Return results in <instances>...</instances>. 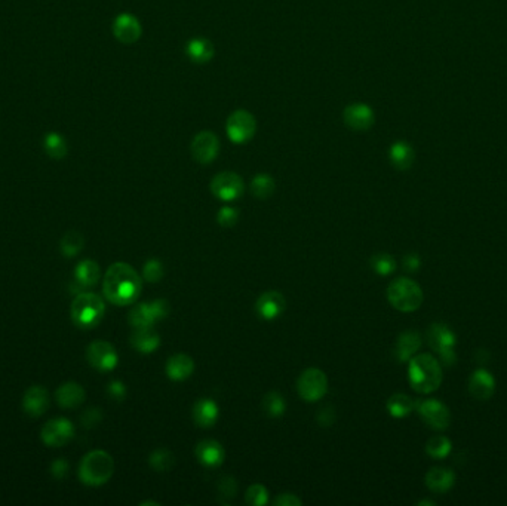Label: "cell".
Instances as JSON below:
<instances>
[{
  "label": "cell",
  "mask_w": 507,
  "mask_h": 506,
  "mask_svg": "<svg viewBox=\"0 0 507 506\" xmlns=\"http://www.w3.org/2000/svg\"><path fill=\"white\" fill-rule=\"evenodd\" d=\"M114 470L113 457L104 450L88 453L79 466V478L86 486L100 487L111 478Z\"/></svg>",
  "instance_id": "cell-3"
},
{
  "label": "cell",
  "mask_w": 507,
  "mask_h": 506,
  "mask_svg": "<svg viewBox=\"0 0 507 506\" xmlns=\"http://www.w3.org/2000/svg\"><path fill=\"white\" fill-rule=\"evenodd\" d=\"M408 362V378L416 392L430 394L441 386L442 368L435 356L429 353L414 355Z\"/></svg>",
  "instance_id": "cell-2"
},
{
  "label": "cell",
  "mask_w": 507,
  "mask_h": 506,
  "mask_svg": "<svg viewBox=\"0 0 507 506\" xmlns=\"http://www.w3.org/2000/svg\"><path fill=\"white\" fill-rule=\"evenodd\" d=\"M239 213L232 206H223V208L217 214V222L223 227H233L237 223Z\"/></svg>",
  "instance_id": "cell-41"
},
{
  "label": "cell",
  "mask_w": 507,
  "mask_h": 506,
  "mask_svg": "<svg viewBox=\"0 0 507 506\" xmlns=\"http://www.w3.org/2000/svg\"><path fill=\"white\" fill-rule=\"evenodd\" d=\"M106 314L102 298L94 293H80L72 303V319L79 328L97 327Z\"/></svg>",
  "instance_id": "cell-4"
},
{
  "label": "cell",
  "mask_w": 507,
  "mask_h": 506,
  "mask_svg": "<svg viewBox=\"0 0 507 506\" xmlns=\"http://www.w3.org/2000/svg\"><path fill=\"white\" fill-rule=\"evenodd\" d=\"M424 481H426V486L429 487L430 491L444 494L448 490L453 489L454 482H455V475L453 470H449V469L433 468L429 470L428 474H426Z\"/></svg>",
  "instance_id": "cell-24"
},
{
  "label": "cell",
  "mask_w": 507,
  "mask_h": 506,
  "mask_svg": "<svg viewBox=\"0 0 507 506\" xmlns=\"http://www.w3.org/2000/svg\"><path fill=\"white\" fill-rule=\"evenodd\" d=\"M186 54L193 63L206 64L214 59L215 49H214V45L211 40L205 39V38H196L187 43Z\"/></svg>",
  "instance_id": "cell-27"
},
{
  "label": "cell",
  "mask_w": 507,
  "mask_h": 506,
  "mask_svg": "<svg viewBox=\"0 0 507 506\" xmlns=\"http://www.w3.org/2000/svg\"><path fill=\"white\" fill-rule=\"evenodd\" d=\"M298 395L307 402H316L327 394L328 378L319 368H307L297 382Z\"/></svg>",
  "instance_id": "cell-8"
},
{
  "label": "cell",
  "mask_w": 507,
  "mask_h": 506,
  "mask_svg": "<svg viewBox=\"0 0 507 506\" xmlns=\"http://www.w3.org/2000/svg\"><path fill=\"white\" fill-rule=\"evenodd\" d=\"M274 187L276 183L269 174H258L251 181V192L258 199L270 198L274 192Z\"/></svg>",
  "instance_id": "cell-33"
},
{
  "label": "cell",
  "mask_w": 507,
  "mask_h": 506,
  "mask_svg": "<svg viewBox=\"0 0 507 506\" xmlns=\"http://www.w3.org/2000/svg\"><path fill=\"white\" fill-rule=\"evenodd\" d=\"M244 180L236 172H220L211 181V192L215 198L224 202L236 201L244 194Z\"/></svg>",
  "instance_id": "cell-11"
},
{
  "label": "cell",
  "mask_w": 507,
  "mask_h": 506,
  "mask_svg": "<svg viewBox=\"0 0 507 506\" xmlns=\"http://www.w3.org/2000/svg\"><path fill=\"white\" fill-rule=\"evenodd\" d=\"M171 312V306L165 298H157L150 303H140L131 309L128 315L134 328H152L157 321H162Z\"/></svg>",
  "instance_id": "cell-7"
},
{
  "label": "cell",
  "mask_w": 507,
  "mask_h": 506,
  "mask_svg": "<svg viewBox=\"0 0 507 506\" xmlns=\"http://www.w3.org/2000/svg\"><path fill=\"white\" fill-rule=\"evenodd\" d=\"M286 307V300L279 291H266L263 293L256 303V310L260 318L266 321H273L279 318Z\"/></svg>",
  "instance_id": "cell-16"
},
{
  "label": "cell",
  "mask_w": 507,
  "mask_h": 506,
  "mask_svg": "<svg viewBox=\"0 0 507 506\" xmlns=\"http://www.w3.org/2000/svg\"><path fill=\"white\" fill-rule=\"evenodd\" d=\"M88 362L98 371H111L119 362V356L111 343L104 340L92 342L86 349Z\"/></svg>",
  "instance_id": "cell-12"
},
{
  "label": "cell",
  "mask_w": 507,
  "mask_h": 506,
  "mask_svg": "<svg viewBox=\"0 0 507 506\" xmlns=\"http://www.w3.org/2000/svg\"><path fill=\"white\" fill-rule=\"evenodd\" d=\"M141 24L131 14H120L113 22V34L119 42L131 45L141 38Z\"/></svg>",
  "instance_id": "cell-17"
},
{
  "label": "cell",
  "mask_w": 507,
  "mask_h": 506,
  "mask_svg": "<svg viewBox=\"0 0 507 506\" xmlns=\"http://www.w3.org/2000/svg\"><path fill=\"white\" fill-rule=\"evenodd\" d=\"M107 392L111 398H114L116 401H122L126 397V386L119 381H114L109 385Z\"/></svg>",
  "instance_id": "cell-44"
},
{
  "label": "cell",
  "mask_w": 507,
  "mask_h": 506,
  "mask_svg": "<svg viewBox=\"0 0 507 506\" xmlns=\"http://www.w3.org/2000/svg\"><path fill=\"white\" fill-rule=\"evenodd\" d=\"M85 239L76 230L67 232L61 239V251L65 257H75L84 250Z\"/></svg>",
  "instance_id": "cell-35"
},
{
  "label": "cell",
  "mask_w": 507,
  "mask_h": 506,
  "mask_svg": "<svg viewBox=\"0 0 507 506\" xmlns=\"http://www.w3.org/2000/svg\"><path fill=\"white\" fill-rule=\"evenodd\" d=\"M100 266L94 260L80 261L75 270V278L82 286H94L100 281Z\"/></svg>",
  "instance_id": "cell-29"
},
{
  "label": "cell",
  "mask_w": 507,
  "mask_h": 506,
  "mask_svg": "<svg viewBox=\"0 0 507 506\" xmlns=\"http://www.w3.org/2000/svg\"><path fill=\"white\" fill-rule=\"evenodd\" d=\"M245 500L251 506H263L269 502V490L263 484H252L245 493Z\"/></svg>",
  "instance_id": "cell-38"
},
{
  "label": "cell",
  "mask_w": 507,
  "mask_h": 506,
  "mask_svg": "<svg viewBox=\"0 0 507 506\" xmlns=\"http://www.w3.org/2000/svg\"><path fill=\"white\" fill-rule=\"evenodd\" d=\"M85 389L75 382H67L61 385L55 394L56 402L64 408L79 407L85 401Z\"/></svg>",
  "instance_id": "cell-25"
},
{
  "label": "cell",
  "mask_w": 507,
  "mask_h": 506,
  "mask_svg": "<svg viewBox=\"0 0 507 506\" xmlns=\"http://www.w3.org/2000/svg\"><path fill=\"white\" fill-rule=\"evenodd\" d=\"M421 266V260L419 257V254H407L403 257V268H405L407 272H417Z\"/></svg>",
  "instance_id": "cell-47"
},
{
  "label": "cell",
  "mask_w": 507,
  "mask_h": 506,
  "mask_svg": "<svg viewBox=\"0 0 507 506\" xmlns=\"http://www.w3.org/2000/svg\"><path fill=\"white\" fill-rule=\"evenodd\" d=\"M451 441L444 435H436L426 444V453L433 459H445L451 452Z\"/></svg>",
  "instance_id": "cell-34"
},
{
  "label": "cell",
  "mask_w": 507,
  "mask_h": 506,
  "mask_svg": "<svg viewBox=\"0 0 507 506\" xmlns=\"http://www.w3.org/2000/svg\"><path fill=\"white\" fill-rule=\"evenodd\" d=\"M43 148H45V152L49 155V158L58 159V160L64 159L68 153L67 141L64 140V137L58 132H49L45 135Z\"/></svg>",
  "instance_id": "cell-31"
},
{
  "label": "cell",
  "mask_w": 507,
  "mask_h": 506,
  "mask_svg": "<svg viewBox=\"0 0 507 506\" xmlns=\"http://www.w3.org/2000/svg\"><path fill=\"white\" fill-rule=\"evenodd\" d=\"M390 162L399 171H407L414 164V151L405 141H396L390 147Z\"/></svg>",
  "instance_id": "cell-28"
},
{
  "label": "cell",
  "mask_w": 507,
  "mask_h": 506,
  "mask_svg": "<svg viewBox=\"0 0 507 506\" xmlns=\"http://www.w3.org/2000/svg\"><path fill=\"white\" fill-rule=\"evenodd\" d=\"M40 436L42 441L46 445L63 447L67 443L72 441V438L75 436V427L68 419L64 417L52 419L42 428Z\"/></svg>",
  "instance_id": "cell-13"
},
{
  "label": "cell",
  "mask_w": 507,
  "mask_h": 506,
  "mask_svg": "<svg viewBox=\"0 0 507 506\" xmlns=\"http://www.w3.org/2000/svg\"><path fill=\"white\" fill-rule=\"evenodd\" d=\"M218 414H220V410H218L217 402L211 398H201L193 407V420L203 429L214 427Z\"/></svg>",
  "instance_id": "cell-22"
},
{
  "label": "cell",
  "mask_w": 507,
  "mask_h": 506,
  "mask_svg": "<svg viewBox=\"0 0 507 506\" xmlns=\"http://www.w3.org/2000/svg\"><path fill=\"white\" fill-rule=\"evenodd\" d=\"M495 390V381L485 368H479L469 378V392L478 401H487Z\"/></svg>",
  "instance_id": "cell-19"
},
{
  "label": "cell",
  "mask_w": 507,
  "mask_h": 506,
  "mask_svg": "<svg viewBox=\"0 0 507 506\" xmlns=\"http://www.w3.org/2000/svg\"><path fill=\"white\" fill-rule=\"evenodd\" d=\"M416 410L421 420L435 431H445L451 422V414L445 404L437 399L416 401Z\"/></svg>",
  "instance_id": "cell-10"
},
{
  "label": "cell",
  "mask_w": 507,
  "mask_h": 506,
  "mask_svg": "<svg viewBox=\"0 0 507 506\" xmlns=\"http://www.w3.org/2000/svg\"><path fill=\"white\" fill-rule=\"evenodd\" d=\"M386 407L391 417L403 419L416 408V401L405 394H395L389 398Z\"/></svg>",
  "instance_id": "cell-30"
},
{
  "label": "cell",
  "mask_w": 507,
  "mask_h": 506,
  "mask_svg": "<svg viewBox=\"0 0 507 506\" xmlns=\"http://www.w3.org/2000/svg\"><path fill=\"white\" fill-rule=\"evenodd\" d=\"M220 152V140L212 131H202L193 138L192 156L199 164H211Z\"/></svg>",
  "instance_id": "cell-14"
},
{
  "label": "cell",
  "mask_w": 507,
  "mask_h": 506,
  "mask_svg": "<svg viewBox=\"0 0 507 506\" xmlns=\"http://www.w3.org/2000/svg\"><path fill=\"white\" fill-rule=\"evenodd\" d=\"M218 493L221 499H233L237 493V482L233 477L226 475L218 481Z\"/></svg>",
  "instance_id": "cell-40"
},
{
  "label": "cell",
  "mask_w": 507,
  "mask_h": 506,
  "mask_svg": "<svg viewBox=\"0 0 507 506\" xmlns=\"http://www.w3.org/2000/svg\"><path fill=\"white\" fill-rule=\"evenodd\" d=\"M371 268L374 269L375 273L382 275V276H387L390 273H393L396 269V260L391 257L390 254H386V252H382V254H375L371 259Z\"/></svg>",
  "instance_id": "cell-37"
},
{
  "label": "cell",
  "mask_w": 507,
  "mask_h": 506,
  "mask_svg": "<svg viewBox=\"0 0 507 506\" xmlns=\"http://www.w3.org/2000/svg\"><path fill=\"white\" fill-rule=\"evenodd\" d=\"M226 131L230 141L235 144H245L251 141L254 135H256V118L247 110H236L228 116Z\"/></svg>",
  "instance_id": "cell-9"
},
{
  "label": "cell",
  "mask_w": 507,
  "mask_h": 506,
  "mask_svg": "<svg viewBox=\"0 0 507 506\" xmlns=\"http://www.w3.org/2000/svg\"><path fill=\"white\" fill-rule=\"evenodd\" d=\"M22 407L31 417H39L49 407L48 390L43 386H31L22 398Z\"/></svg>",
  "instance_id": "cell-20"
},
{
  "label": "cell",
  "mask_w": 507,
  "mask_h": 506,
  "mask_svg": "<svg viewBox=\"0 0 507 506\" xmlns=\"http://www.w3.org/2000/svg\"><path fill=\"white\" fill-rule=\"evenodd\" d=\"M194 371V361L186 353L172 355L166 361V374L171 381L182 382Z\"/></svg>",
  "instance_id": "cell-23"
},
{
  "label": "cell",
  "mask_w": 507,
  "mask_h": 506,
  "mask_svg": "<svg viewBox=\"0 0 507 506\" xmlns=\"http://www.w3.org/2000/svg\"><path fill=\"white\" fill-rule=\"evenodd\" d=\"M421 348V336L417 331H403L396 340L395 355L399 362H408Z\"/></svg>",
  "instance_id": "cell-21"
},
{
  "label": "cell",
  "mask_w": 507,
  "mask_h": 506,
  "mask_svg": "<svg viewBox=\"0 0 507 506\" xmlns=\"http://www.w3.org/2000/svg\"><path fill=\"white\" fill-rule=\"evenodd\" d=\"M194 454L199 463L206 468H217L224 462L226 452L223 445L215 440H203L194 448Z\"/></svg>",
  "instance_id": "cell-18"
},
{
  "label": "cell",
  "mask_w": 507,
  "mask_h": 506,
  "mask_svg": "<svg viewBox=\"0 0 507 506\" xmlns=\"http://www.w3.org/2000/svg\"><path fill=\"white\" fill-rule=\"evenodd\" d=\"M67 470H68V462L65 459H56L55 462L51 465V474L58 480H61L67 475Z\"/></svg>",
  "instance_id": "cell-46"
},
{
  "label": "cell",
  "mask_w": 507,
  "mask_h": 506,
  "mask_svg": "<svg viewBox=\"0 0 507 506\" xmlns=\"http://www.w3.org/2000/svg\"><path fill=\"white\" fill-rule=\"evenodd\" d=\"M429 346L439 355L445 365H454L457 361L455 355V335L454 331L442 322H435L428 330Z\"/></svg>",
  "instance_id": "cell-6"
},
{
  "label": "cell",
  "mask_w": 507,
  "mask_h": 506,
  "mask_svg": "<svg viewBox=\"0 0 507 506\" xmlns=\"http://www.w3.org/2000/svg\"><path fill=\"white\" fill-rule=\"evenodd\" d=\"M143 290V279L128 263H114L107 269L102 281V293L118 306L132 305Z\"/></svg>",
  "instance_id": "cell-1"
},
{
  "label": "cell",
  "mask_w": 507,
  "mask_h": 506,
  "mask_svg": "<svg viewBox=\"0 0 507 506\" xmlns=\"http://www.w3.org/2000/svg\"><path fill=\"white\" fill-rule=\"evenodd\" d=\"M423 290L417 282L398 278L387 286V300L400 312H414L423 303Z\"/></svg>",
  "instance_id": "cell-5"
},
{
  "label": "cell",
  "mask_w": 507,
  "mask_h": 506,
  "mask_svg": "<svg viewBox=\"0 0 507 506\" xmlns=\"http://www.w3.org/2000/svg\"><path fill=\"white\" fill-rule=\"evenodd\" d=\"M343 118L344 123L353 131H368L374 125L375 119L373 109L364 102H354L345 107Z\"/></svg>",
  "instance_id": "cell-15"
},
{
  "label": "cell",
  "mask_w": 507,
  "mask_h": 506,
  "mask_svg": "<svg viewBox=\"0 0 507 506\" xmlns=\"http://www.w3.org/2000/svg\"><path fill=\"white\" fill-rule=\"evenodd\" d=\"M164 273H165V269H164L162 261H159L156 259H150L143 266V278L150 284L159 282L164 278Z\"/></svg>",
  "instance_id": "cell-39"
},
{
  "label": "cell",
  "mask_w": 507,
  "mask_h": 506,
  "mask_svg": "<svg viewBox=\"0 0 507 506\" xmlns=\"http://www.w3.org/2000/svg\"><path fill=\"white\" fill-rule=\"evenodd\" d=\"M160 344V336L152 328H135L131 336V346L140 353H152Z\"/></svg>",
  "instance_id": "cell-26"
},
{
  "label": "cell",
  "mask_w": 507,
  "mask_h": 506,
  "mask_svg": "<svg viewBox=\"0 0 507 506\" xmlns=\"http://www.w3.org/2000/svg\"><path fill=\"white\" fill-rule=\"evenodd\" d=\"M101 419H102V414H101L100 408H89L82 414L80 422H82L85 428H94L95 424H98L101 422Z\"/></svg>",
  "instance_id": "cell-42"
},
{
  "label": "cell",
  "mask_w": 507,
  "mask_h": 506,
  "mask_svg": "<svg viewBox=\"0 0 507 506\" xmlns=\"http://www.w3.org/2000/svg\"><path fill=\"white\" fill-rule=\"evenodd\" d=\"M303 502L292 493H282L279 498H276L274 506H302Z\"/></svg>",
  "instance_id": "cell-43"
},
{
  "label": "cell",
  "mask_w": 507,
  "mask_h": 506,
  "mask_svg": "<svg viewBox=\"0 0 507 506\" xmlns=\"http://www.w3.org/2000/svg\"><path fill=\"white\" fill-rule=\"evenodd\" d=\"M263 408L269 417H281L286 410V402L279 392H269L263 398Z\"/></svg>",
  "instance_id": "cell-36"
},
{
  "label": "cell",
  "mask_w": 507,
  "mask_h": 506,
  "mask_svg": "<svg viewBox=\"0 0 507 506\" xmlns=\"http://www.w3.org/2000/svg\"><path fill=\"white\" fill-rule=\"evenodd\" d=\"M147 505H153V506H159L160 503L159 502H152V500H146V502H141L140 506H147Z\"/></svg>",
  "instance_id": "cell-48"
},
{
  "label": "cell",
  "mask_w": 507,
  "mask_h": 506,
  "mask_svg": "<svg viewBox=\"0 0 507 506\" xmlns=\"http://www.w3.org/2000/svg\"><path fill=\"white\" fill-rule=\"evenodd\" d=\"M148 465L152 466L156 473H168L176 465V456L166 448H157L148 457Z\"/></svg>",
  "instance_id": "cell-32"
},
{
  "label": "cell",
  "mask_w": 507,
  "mask_h": 506,
  "mask_svg": "<svg viewBox=\"0 0 507 506\" xmlns=\"http://www.w3.org/2000/svg\"><path fill=\"white\" fill-rule=\"evenodd\" d=\"M419 505H420V506H423V505H435V502H430V500H421Z\"/></svg>",
  "instance_id": "cell-49"
},
{
  "label": "cell",
  "mask_w": 507,
  "mask_h": 506,
  "mask_svg": "<svg viewBox=\"0 0 507 506\" xmlns=\"http://www.w3.org/2000/svg\"><path fill=\"white\" fill-rule=\"evenodd\" d=\"M334 419H336V413H334L332 407L327 406V407L319 410L318 422H319L320 427H329V424L334 423Z\"/></svg>",
  "instance_id": "cell-45"
}]
</instances>
